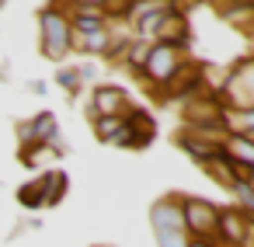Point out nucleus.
I'll use <instances>...</instances> for the list:
<instances>
[{"mask_svg": "<svg viewBox=\"0 0 254 247\" xmlns=\"http://www.w3.org/2000/svg\"><path fill=\"white\" fill-rule=\"evenodd\" d=\"M18 202L25 209H42V188H39V178H32L21 191H18Z\"/></svg>", "mask_w": 254, "mask_h": 247, "instance_id": "nucleus-13", "label": "nucleus"}, {"mask_svg": "<svg viewBox=\"0 0 254 247\" xmlns=\"http://www.w3.org/2000/svg\"><path fill=\"white\" fill-rule=\"evenodd\" d=\"M181 202V216H185V230L188 237H212L216 233V219H219V205L198 195H185Z\"/></svg>", "mask_w": 254, "mask_h": 247, "instance_id": "nucleus-4", "label": "nucleus"}, {"mask_svg": "<svg viewBox=\"0 0 254 247\" xmlns=\"http://www.w3.org/2000/svg\"><path fill=\"white\" fill-rule=\"evenodd\" d=\"M39 53L53 63H63L73 53V25L60 4H46L39 11Z\"/></svg>", "mask_w": 254, "mask_h": 247, "instance_id": "nucleus-1", "label": "nucleus"}, {"mask_svg": "<svg viewBox=\"0 0 254 247\" xmlns=\"http://www.w3.org/2000/svg\"><path fill=\"white\" fill-rule=\"evenodd\" d=\"M247 185H251V191H254V174H251V181H247Z\"/></svg>", "mask_w": 254, "mask_h": 247, "instance_id": "nucleus-17", "label": "nucleus"}, {"mask_svg": "<svg viewBox=\"0 0 254 247\" xmlns=\"http://www.w3.org/2000/svg\"><path fill=\"white\" fill-rule=\"evenodd\" d=\"M219 150H223V160L230 164V171H251L254 174V139L251 136H223Z\"/></svg>", "mask_w": 254, "mask_h": 247, "instance_id": "nucleus-8", "label": "nucleus"}, {"mask_svg": "<svg viewBox=\"0 0 254 247\" xmlns=\"http://www.w3.org/2000/svg\"><path fill=\"white\" fill-rule=\"evenodd\" d=\"M132 108L129 94L115 84H94V91L87 94V112L91 119H105V115H126Z\"/></svg>", "mask_w": 254, "mask_h": 247, "instance_id": "nucleus-5", "label": "nucleus"}, {"mask_svg": "<svg viewBox=\"0 0 254 247\" xmlns=\"http://www.w3.org/2000/svg\"><path fill=\"white\" fill-rule=\"evenodd\" d=\"M212 240L219 247H254V219L247 212H240L237 205H223Z\"/></svg>", "mask_w": 254, "mask_h": 247, "instance_id": "nucleus-3", "label": "nucleus"}, {"mask_svg": "<svg viewBox=\"0 0 254 247\" xmlns=\"http://www.w3.org/2000/svg\"><path fill=\"white\" fill-rule=\"evenodd\" d=\"M153 42H160V46H181V49L191 46V28H188V11H185V4H178V0H174V7L164 14V21H160Z\"/></svg>", "mask_w": 254, "mask_h": 247, "instance_id": "nucleus-6", "label": "nucleus"}, {"mask_svg": "<svg viewBox=\"0 0 254 247\" xmlns=\"http://www.w3.org/2000/svg\"><path fill=\"white\" fill-rule=\"evenodd\" d=\"M53 80H56V87L70 91V98H73L77 91H84V87H80V77H77V63H73V66H60Z\"/></svg>", "mask_w": 254, "mask_h": 247, "instance_id": "nucleus-12", "label": "nucleus"}, {"mask_svg": "<svg viewBox=\"0 0 254 247\" xmlns=\"http://www.w3.org/2000/svg\"><path fill=\"white\" fill-rule=\"evenodd\" d=\"M185 63H188V49L153 42L150 53H146V63H143V70H139V80H143V84H153L157 91H164V87L178 77V70H181Z\"/></svg>", "mask_w": 254, "mask_h": 247, "instance_id": "nucleus-2", "label": "nucleus"}, {"mask_svg": "<svg viewBox=\"0 0 254 247\" xmlns=\"http://www.w3.org/2000/svg\"><path fill=\"white\" fill-rule=\"evenodd\" d=\"M185 247H219L212 237H188V244Z\"/></svg>", "mask_w": 254, "mask_h": 247, "instance_id": "nucleus-15", "label": "nucleus"}, {"mask_svg": "<svg viewBox=\"0 0 254 247\" xmlns=\"http://www.w3.org/2000/svg\"><path fill=\"white\" fill-rule=\"evenodd\" d=\"M4 7H7V4H4V0H0V11H4Z\"/></svg>", "mask_w": 254, "mask_h": 247, "instance_id": "nucleus-18", "label": "nucleus"}, {"mask_svg": "<svg viewBox=\"0 0 254 247\" xmlns=\"http://www.w3.org/2000/svg\"><path fill=\"white\" fill-rule=\"evenodd\" d=\"M28 91L32 94H46V80H28Z\"/></svg>", "mask_w": 254, "mask_h": 247, "instance_id": "nucleus-16", "label": "nucleus"}, {"mask_svg": "<svg viewBox=\"0 0 254 247\" xmlns=\"http://www.w3.org/2000/svg\"><path fill=\"white\" fill-rule=\"evenodd\" d=\"M56 136H60V122H56L53 112H39V115L18 122V143H21V146H39V143L46 146V143L56 139Z\"/></svg>", "mask_w": 254, "mask_h": 247, "instance_id": "nucleus-7", "label": "nucleus"}, {"mask_svg": "<svg viewBox=\"0 0 254 247\" xmlns=\"http://www.w3.org/2000/svg\"><path fill=\"white\" fill-rule=\"evenodd\" d=\"M157 247H185L188 244V230H153Z\"/></svg>", "mask_w": 254, "mask_h": 247, "instance_id": "nucleus-14", "label": "nucleus"}, {"mask_svg": "<svg viewBox=\"0 0 254 247\" xmlns=\"http://www.w3.org/2000/svg\"><path fill=\"white\" fill-rule=\"evenodd\" d=\"M122 125H126V119L122 115H105V119H91V132H94V139H101L105 146L122 132Z\"/></svg>", "mask_w": 254, "mask_h": 247, "instance_id": "nucleus-11", "label": "nucleus"}, {"mask_svg": "<svg viewBox=\"0 0 254 247\" xmlns=\"http://www.w3.org/2000/svg\"><path fill=\"white\" fill-rule=\"evenodd\" d=\"M39 188H42V209H49V205H60V198H63L66 188H70V181H66L63 171L49 167V171L39 174Z\"/></svg>", "mask_w": 254, "mask_h": 247, "instance_id": "nucleus-10", "label": "nucleus"}, {"mask_svg": "<svg viewBox=\"0 0 254 247\" xmlns=\"http://www.w3.org/2000/svg\"><path fill=\"white\" fill-rule=\"evenodd\" d=\"M251 139H254V136H251Z\"/></svg>", "mask_w": 254, "mask_h": 247, "instance_id": "nucleus-19", "label": "nucleus"}, {"mask_svg": "<svg viewBox=\"0 0 254 247\" xmlns=\"http://www.w3.org/2000/svg\"><path fill=\"white\" fill-rule=\"evenodd\" d=\"M112 25H101V28H91V32H73V53H84V56H101L108 53L112 46Z\"/></svg>", "mask_w": 254, "mask_h": 247, "instance_id": "nucleus-9", "label": "nucleus"}]
</instances>
